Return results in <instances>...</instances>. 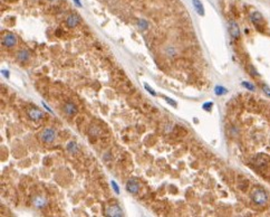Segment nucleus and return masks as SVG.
Returning <instances> with one entry per match:
<instances>
[{
    "mask_svg": "<svg viewBox=\"0 0 270 217\" xmlns=\"http://www.w3.org/2000/svg\"><path fill=\"white\" fill-rule=\"evenodd\" d=\"M251 198L253 200V203L261 206V205H266L267 200H268V195L263 189L257 188L251 193Z\"/></svg>",
    "mask_w": 270,
    "mask_h": 217,
    "instance_id": "nucleus-1",
    "label": "nucleus"
},
{
    "mask_svg": "<svg viewBox=\"0 0 270 217\" xmlns=\"http://www.w3.org/2000/svg\"><path fill=\"white\" fill-rule=\"evenodd\" d=\"M56 139V131L54 128H46L41 131L40 140L46 144L53 143Z\"/></svg>",
    "mask_w": 270,
    "mask_h": 217,
    "instance_id": "nucleus-2",
    "label": "nucleus"
},
{
    "mask_svg": "<svg viewBox=\"0 0 270 217\" xmlns=\"http://www.w3.org/2000/svg\"><path fill=\"white\" fill-rule=\"evenodd\" d=\"M2 45L6 47V48H14L17 43H18V39H17V36L12 34V32H8V34H5L4 37H2Z\"/></svg>",
    "mask_w": 270,
    "mask_h": 217,
    "instance_id": "nucleus-3",
    "label": "nucleus"
},
{
    "mask_svg": "<svg viewBox=\"0 0 270 217\" xmlns=\"http://www.w3.org/2000/svg\"><path fill=\"white\" fill-rule=\"evenodd\" d=\"M105 214L106 216L110 217L123 216V212H122V209H121L119 205H110V206H107V208L105 209Z\"/></svg>",
    "mask_w": 270,
    "mask_h": 217,
    "instance_id": "nucleus-4",
    "label": "nucleus"
},
{
    "mask_svg": "<svg viewBox=\"0 0 270 217\" xmlns=\"http://www.w3.org/2000/svg\"><path fill=\"white\" fill-rule=\"evenodd\" d=\"M125 188H126V190H127L130 194L135 195V194H138V191H140L141 185H140V182H138V180L130 179L127 182H126V186H125Z\"/></svg>",
    "mask_w": 270,
    "mask_h": 217,
    "instance_id": "nucleus-5",
    "label": "nucleus"
},
{
    "mask_svg": "<svg viewBox=\"0 0 270 217\" xmlns=\"http://www.w3.org/2000/svg\"><path fill=\"white\" fill-rule=\"evenodd\" d=\"M27 114L32 121H39L44 118L42 111L39 110V109H37V107H29L27 110Z\"/></svg>",
    "mask_w": 270,
    "mask_h": 217,
    "instance_id": "nucleus-6",
    "label": "nucleus"
},
{
    "mask_svg": "<svg viewBox=\"0 0 270 217\" xmlns=\"http://www.w3.org/2000/svg\"><path fill=\"white\" fill-rule=\"evenodd\" d=\"M228 29H229L230 36H231L232 38H234V39H238V38L240 37V28H239L238 24L236 23V21H233V20H230Z\"/></svg>",
    "mask_w": 270,
    "mask_h": 217,
    "instance_id": "nucleus-7",
    "label": "nucleus"
},
{
    "mask_svg": "<svg viewBox=\"0 0 270 217\" xmlns=\"http://www.w3.org/2000/svg\"><path fill=\"white\" fill-rule=\"evenodd\" d=\"M16 58H17L19 63H27L28 60H30V51L26 49V48H23V49L17 51Z\"/></svg>",
    "mask_w": 270,
    "mask_h": 217,
    "instance_id": "nucleus-8",
    "label": "nucleus"
},
{
    "mask_svg": "<svg viewBox=\"0 0 270 217\" xmlns=\"http://www.w3.org/2000/svg\"><path fill=\"white\" fill-rule=\"evenodd\" d=\"M32 205L37 208V209H42L46 207L47 205V199L44 196H35L32 198Z\"/></svg>",
    "mask_w": 270,
    "mask_h": 217,
    "instance_id": "nucleus-9",
    "label": "nucleus"
},
{
    "mask_svg": "<svg viewBox=\"0 0 270 217\" xmlns=\"http://www.w3.org/2000/svg\"><path fill=\"white\" fill-rule=\"evenodd\" d=\"M64 112L66 115L73 116L77 113V106L75 105L73 102H67L64 105Z\"/></svg>",
    "mask_w": 270,
    "mask_h": 217,
    "instance_id": "nucleus-10",
    "label": "nucleus"
},
{
    "mask_svg": "<svg viewBox=\"0 0 270 217\" xmlns=\"http://www.w3.org/2000/svg\"><path fill=\"white\" fill-rule=\"evenodd\" d=\"M79 21H80L79 17H78L77 15L73 14V15H69L68 17H67V19H66V25L69 28H75L79 24Z\"/></svg>",
    "mask_w": 270,
    "mask_h": 217,
    "instance_id": "nucleus-11",
    "label": "nucleus"
},
{
    "mask_svg": "<svg viewBox=\"0 0 270 217\" xmlns=\"http://www.w3.org/2000/svg\"><path fill=\"white\" fill-rule=\"evenodd\" d=\"M251 20H252V23L255 24L258 28L263 24V17H262V15H261L260 13H258V11H255V13L251 15Z\"/></svg>",
    "mask_w": 270,
    "mask_h": 217,
    "instance_id": "nucleus-12",
    "label": "nucleus"
},
{
    "mask_svg": "<svg viewBox=\"0 0 270 217\" xmlns=\"http://www.w3.org/2000/svg\"><path fill=\"white\" fill-rule=\"evenodd\" d=\"M193 6H194V9L197 11L198 14L200 16H204V7L202 5V2L200 0H192Z\"/></svg>",
    "mask_w": 270,
    "mask_h": 217,
    "instance_id": "nucleus-13",
    "label": "nucleus"
},
{
    "mask_svg": "<svg viewBox=\"0 0 270 217\" xmlns=\"http://www.w3.org/2000/svg\"><path fill=\"white\" fill-rule=\"evenodd\" d=\"M67 150H68L70 153H76L78 151V147H77V143L72 141L67 144Z\"/></svg>",
    "mask_w": 270,
    "mask_h": 217,
    "instance_id": "nucleus-14",
    "label": "nucleus"
},
{
    "mask_svg": "<svg viewBox=\"0 0 270 217\" xmlns=\"http://www.w3.org/2000/svg\"><path fill=\"white\" fill-rule=\"evenodd\" d=\"M214 93L217 95H223L225 93H228V90L223 86H215L214 88Z\"/></svg>",
    "mask_w": 270,
    "mask_h": 217,
    "instance_id": "nucleus-15",
    "label": "nucleus"
},
{
    "mask_svg": "<svg viewBox=\"0 0 270 217\" xmlns=\"http://www.w3.org/2000/svg\"><path fill=\"white\" fill-rule=\"evenodd\" d=\"M138 26L141 29H146L147 27H149V24H147V21L145 20V19H138Z\"/></svg>",
    "mask_w": 270,
    "mask_h": 217,
    "instance_id": "nucleus-16",
    "label": "nucleus"
},
{
    "mask_svg": "<svg viewBox=\"0 0 270 217\" xmlns=\"http://www.w3.org/2000/svg\"><path fill=\"white\" fill-rule=\"evenodd\" d=\"M242 86H244V88H247V90H249V91H255L256 90V88H255V85L251 83H249V82H242Z\"/></svg>",
    "mask_w": 270,
    "mask_h": 217,
    "instance_id": "nucleus-17",
    "label": "nucleus"
},
{
    "mask_svg": "<svg viewBox=\"0 0 270 217\" xmlns=\"http://www.w3.org/2000/svg\"><path fill=\"white\" fill-rule=\"evenodd\" d=\"M144 88H145V90H146L147 92L151 94L152 96H156V92L155 91H153V88H152L147 83H144Z\"/></svg>",
    "mask_w": 270,
    "mask_h": 217,
    "instance_id": "nucleus-18",
    "label": "nucleus"
},
{
    "mask_svg": "<svg viewBox=\"0 0 270 217\" xmlns=\"http://www.w3.org/2000/svg\"><path fill=\"white\" fill-rule=\"evenodd\" d=\"M163 99H164L165 101H166L168 103H169L170 105L174 106V107H176V106H178V103H176V102L174 101V100H171V99H170L169 96H163Z\"/></svg>",
    "mask_w": 270,
    "mask_h": 217,
    "instance_id": "nucleus-19",
    "label": "nucleus"
},
{
    "mask_svg": "<svg viewBox=\"0 0 270 217\" xmlns=\"http://www.w3.org/2000/svg\"><path fill=\"white\" fill-rule=\"evenodd\" d=\"M110 185H112V187H113V190L115 191V194L119 195V186H117V184L115 182L114 180H112V181H110Z\"/></svg>",
    "mask_w": 270,
    "mask_h": 217,
    "instance_id": "nucleus-20",
    "label": "nucleus"
},
{
    "mask_svg": "<svg viewBox=\"0 0 270 217\" xmlns=\"http://www.w3.org/2000/svg\"><path fill=\"white\" fill-rule=\"evenodd\" d=\"M213 105V103L212 102H208V103H204L203 104V109L204 110H206V111H210L211 110V106Z\"/></svg>",
    "mask_w": 270,
    "mask_h": 217,
    "instance_id": "nucleus-21",
    "label": "nucleus"
},
{
    "mask_svg": "<svg viewBox=\"0 0 270 217\" xmlns=\"http://www.w3.org/2000/svg\"><path fill=\"white\" fill-rule=\"evenodd\" d=\"M262 90H263V92H265L266 94H267V95L270 97V88H269V86H267V85H263V86H262Z\"/></svg>",
    "mask_w": 270,
    "mask_h": 217,
    "instance_id": "nucleus-22",
    "label": "nucleus"
},
{
    "mask_svg": "<svg viewBox=\"0 0 270 217\" xmlns=\"http://www.w3.org/2000/svg\"><path fill=\"white\" fill-rule=\"evenodd\" d=\"M42 105H44V107H45V109H46L47 111H48V112H50V113H53V110H51V109H50V107H49V106L47 105V104H46V103H45V102H42Z\"/></svg>",
    "mask_w": 270,
    "mask_h": 217,
    "instance_id": "nucleus-23",
    "label": "nucleus"
},
{
    "mask_svg": "<svg viewBox=\"0 0 270 217\" xmlns=\"http://www.w3.org/2000/svg\"><path fill=\"white\" fill-rule=\"evenodd\" d=\"M1 73H2V75H5L6 77H9V73H8V71H7V69H2V71H1Z\"/></svg>",
    "mask_w": 270,
    "mask_h": 217,
    "instance_id": "nucleus-24",
    "label": "nucleus"
},
{
    "mask_svg": "<svg viewBox=\"0 0 270 217\" xmlns=\"http://www.w3.org/2000/svg\"><path fill=\"white\" fill-rule=\"evenodd\" d=\"M74 2L76 4V5L78 6V7H82V2H80V0H74Z\"/></svg>",
    "mask_w": 270,
    "mask_h": 217,
    "instance_id": "nucleus-25",
    "label": "nucleus"
}]
</instances>
